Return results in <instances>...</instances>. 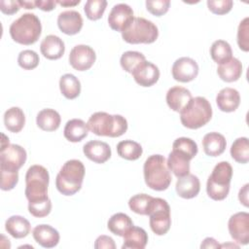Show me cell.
Here are the masks:
<instances>
[{
	"label": "cell",
	"instance_id": "obj_29",
	"mask_svg": "<svg viewBox=\"0 0 249 249\" xmlns=\"http://www.w3.org/2000/svg\"><path fill=\"white\" fill-rule=\"evenodd\" d=\"M61 122L60 115L53 109L47 108L41 110L36 117L37 125L44 131H54L59 127Z\"/></svg>",
	"mask_w": 249,
	"mask_h": 249
},
{
	"label": "cell",
	"instance_id": "obj_44",
	"mask_svg": "<svg viewBox=\"0 0 249 249\" xmlns=\"http://www.w3.org/2000/svg\"><path fill=\"white\" fill-rule=\"evenodd\" d=\"M231 0H208L207 7L209 11L215 15H226L232 8Z\"/></svg>",
	"mask_w": 249,
	"mask_h": 249
},
{
	"label": "cell",
	"instance_id": "obj_39",
	"mask_svg": "<svg viewBox=\"0 0 249 249\" xmlns=\"http://www.w3.org/2000/svg\"><path fill=\"white\" fill-rule=\"evenodd\" d=\"M172 150L179 151L186 156H188L191 160L196 157L197 154V145L196 143L188 137H179L175 139L172 144Z\"/></svg>",
	"mask_w": 249,
	"mask_h": 249
},
{
	"label": "cell",
	"instance_id": "obj_17",
	"mask_svg": "<svg viewBox=\"0 0 249 249\" xmlns=\"http://www.w3.org/2000/svg\"><path fill=\"white\" fill-rule=\"evenodd\" d=\"M85 156L95 163H104L111 158V148L103 141L91 140L83 147Z\"/></svg>",
	"mask_w": 249,
	"mask_h": 249
},
{
	"label": "cell",
	"instance_id": "obj_31",
	"mask_svg": "<svg viewBox=\"0 0 249 249\" xmlns=\"http://www.w3.org/2000/svg\"><path fill=\"white\" fill-rule=\"evenodd\" d=\"M59 89L65 98L75 99L81 93V83L76 76L67 73L60 77Z\"/></svg>",
	"mask_w": 249,
	"mask_h": 249
},
{
	"label": "cell",
	"instance_id": "obj_20",
	"mask_svg": "<svg viewBox=\"0 0 249 249\" xmlns=\"http://www.w3.org/2000/svg\"><path fill=\"white\" fill-rule=\"evenodd\" d=\"M192 98L193 96L191 91L188 89L179 86L170 88L166 92V103L168 107L179 113Z\"/></svg>",
	"mask_w": 249,
	"mask_h": 249
},
{
	"label": "cell",
	"instance_id": "obj_32",
	"mask_svg": "<svg viewBox=\"0 0 249 249\" xmlns=\"http://www.w3.org/2000/svg\"><path fill=\"white\" fill-rule=\"evenodd\" d=\"M133 226L132 220L130 217L124 213L119 212L114 215H112L107 223L108 230L118 235V236H124V233Z\"/></svg>",
	"mask_w": 249,
	"mask_h": 249
},
{
	"label": "cell",
	"instance_id": "obj_25",
	"mask_svg": "<svg viewBox=\"0 0 249 249\" xmlns=\"http://www.w3.org/2000/svg\"><path fill=\"white\" fill-rule=\"evenodd\" d=\"M123 249H144L148 242V234L142 228L132 226L123 236Z\"/></svg>",
	"mask_w": 249,
	"mask_h": 249
},
{
	"label": "cell",
	"instance_id": "obj_19",
	"mask_svg": "<svg viewBox=\"0 0 249 249\" xmlns=\"http://www.w3.org/2000/svg\"><path fill=\"white\" fill-rule=\"evenodd\" d=\"M176 193L183 198L196 197L200 190V182L197 176L194 174H187L183 177H179L175 185Z\"/></svg>",
	"mask_w": 249,
	"mask_h": 249
},
{
	"label": "cell",
	"instance_id": "obj_37",
	"mask_svg": "<svg viewBox=\"0 0 249 249\" xmlns=\"http://www.w3.org/2000/svg\"><path fill=\"white\" fill-rule=\"evenodd\" d=\"M145 60L146 57L143 53L135 51H127L122 54L120 63L124 71L131 74L132 71Z\"/></svg>",
	"mask_w": 249,
	"mask_h": 249
},
{
	"label": "cell",
	"instance_id": "obj_46",
	"mask_svg": "<svg viewBox=\"0 0 249 249\" xmlns=\"http://www.w3.org/2000/svg\"><path fill=\"white\" fill-rule=\"evenodd\" d=\"M20 9V6L18 1L14 0H1L0 1V10L3 14L14 15Z\"/></svg>",
	"mask_w": 249,
	"mask_h": 249
},
{
	"label": "cell",
	"instance_id": "obj_36",
	"mask_svg": "<svg viewBox=\"0 0 249 249\" xmlns=\"http://www.w3.org/2000/svg\"><path fill=\"white\" fill-rule=\"evenodd\" d=\"M153 199L154 197L147 194H138L129 198L128 206L136 214L148 215Z\"/></svg>",
	"mask_w": 249,
	"mask_h": 249
},
{
	"label": "cell",
	"instance_id": "obj_6",
	"mask_svg": "<svg viewBox=\"0 0 249 249\" xmlns=\"http://www.w3.org/2000/svg\"><path fill=\"white\" fill-rule=\"evenodd\" d=\"M232 178V167L228 161L217 163L206 183V192L213 200L225 199L230 192V185Z\"/></svg>",
	"mask_w": 249,
	"mask_h": 249
},
{
	"label": "cell",
	"instance_id": "obj_42",
	"mask_svg": "<svg viewBox=\"0 0 249 249\" xmlns=\"http://www.w3.org/2000/svg\"><path fill=\"white\" fill-rule=\"evenodd\" d=\"M237 45L243 52L249 51V18H244L237 28Z\"/></svg>",
	"mask_w": 249,
	"mask_h": 249
},
{
	"label": "cell",
	"instance_id": "obj_22",
	"mask_svg": "<svg viewBox=\"0 0 249 249\" xmlns=\"http://www.w3.org/2000/svg\"><path fill=\"white\" fill-rule=\"evenodd\" d=\"M216 103L218 108L223 112L235 111L240 103L239 92L232 88L222 89L216 96Z\"/></svg>",
	"mask_w": 249,
	"mask_h": 249
},
{
	"label": "cell",
	"instance_id": "obj_14",
	"mask_svg": "<svg viewBox=\"0 0 249 249\" xmlns=\"http://www.w3.org/2000/svg\"><path fill=\"white\" fill-rule=\"evenodd\" d=\"M133 18L132 8L127 4L120 3L113 6L111 9L108 16V23L113 30L123 32L131 22Z\"/></svg>",
	"mask_w": 249,
	"mask_h": 249
},
{
	"label": "cell",
	"instance_id": "obj_23",
	"mask_svg": "<svg viewBox=\"0 0 249 249\" xmlns=\"http://www.w3.org/2000/svg\"><path fill=\"white\" fill-rule=\"evenodd\" d=\"M190 160L191 159L185 154L172 150L168 155L166 163L169 170L179 178L190 173Z\"/></svg>",
	"mask_w": 249,
	"mask_h": 249
},
{
	"label": "cell",
	"instance_id": "obj_35",
	"mask_svg": "<svg viewBox=\"0 0 249 249\" xmlns=\"http://www.w3.org/2000/svg\"><path fill=\"white\" fill-rule=\"evenodd\" d=\"M231 156L238 163L249 161V141L247 137L236 138L231 147Z\"/></svg>",
	"mask_w": 249,
	"mask_h": 249
},
{
	"label": "cell",
	"instance_id": "obj_2",
	"mask_svg": "<svg viewBox=\"0 0 249 249\" xmlns=\"http://www.w3.org/2000/svg\"><path fill=\"white\" fill-rule=\"evenodd\" d=\"M87 124L89 130L98 136L119 137L127 130V121L124 117L110 115L106 112L93 113Z\"/></svg>",
	"mask_w": 249,
	"mask_h": 249
},
{
	"label": "cell",
	"instance_id": "obj_33",
	"mask_svg": "<svg viewBox=\"0 0 249 249\" xmlns=\"http://www.w3.org/2000/svg\"><path fill=\"white\" fill-rule=\"evenodd\" d=\"M117 153L121 158L124 160H136L141 157L143 149L139 143L127 139L118 143Z\"/></svg>",
	"mask_w": 249,
	"mask_h": 249
},
{
	"label": "cell",
	"instance_id": "obj_49",
	"mask_svg": "<svg viewBox=\"0 0 249 249\" xmlns=\"http://www.w3.org/2000/svg\"><path fill=\"white\" fill-rule=\"evenodd\" d=\"M248 187L249 184H245L238 193V199L240 201V203H242L245 207H248L249 203H248Z\"/></svg>",
	"mask_w": 249,
	"mask_h": 249
},
{
	"label": "cell",
	"instance_id": "obj_24",
	"mask_svg": "<svg viewBox=\"0 0 249 249\" xmlns=\"http://www.w3.org/2000/svg\"><path fill=\"white\" fill-rule=\"evenodd\" d=\"M226 138L219 132H209L203 136V151L209 157H218L222 155L226 149Z\"/></svg>",
	"mask_w": 249,
	"mask_h": 249
},
{
	"label": "cell",
	"instance_id": "obj_30",
	"mask_svg": "<svg viewBox=\"0 0 249 249\" xmlns=\"http://www.w3.org/2000/svg\"><path fill=\"white\" fill-rule=\"evenodd\" d=\"M25 124V116L19 107H11L4 114V124L6 128L14 133L19 132Z\"/></svg>",
	"mask_w": 249,
	"mask_h": 249
},
{
	"label": "cell",
	"instance_id": "obj_13",
	"mask_svg": "<svg viewBox=\"0 0 249 249\" xmlns=\"http://www.w3.org/2000/svg\"><path fill=\"white\" fill-rule=\"evenodd\" d=\"M171 73L174 80L181 83H188L196 78L198 74V65L195 59L183 56L174 61Z\"/></svg>",
	"mask_w": 249,
	"mask_h": 249
},
{
	"label": "cell",
	"instance_id": "obj_47",
	"mask_svg": "<svg viewBox=\"0 0 249 249\" xmlns=\"http://www.w3.org/2000/svg\"><path fill=\"white\" fill-rule=\"evenodd\" d=\"M94 248L95 249H102V248L115 249L116 248V244H115V242H114L112 237H110L108 235H99L95 239Z\"/></svg>",
	"mask_w": 249,
	"mask_h": 249
},
{
	"label": "cell",
	"instance_id": "obj_48",
	"mask_svg": "<svg viewBox=\"0 0 249 249\" xmlns=\"http://www.w3.org/2000/svg\"><path fill=\"white\" fill-rule=\"evenodd\" d=\"M55 4H56L55 1H53V0H36L35 1L36 7L45 12H50L53 10L55 7Z\"/></svg>",
	"mask_w": 249,
	"mask_h": 249
},
{
	"label": "cell",
	"instance_id": "obj_52",
	"mask_svg": "<svg viewBox=\"0 0 249 249\" xmlns=\"http://www.w3.org/2000/svg\"><path fill=\"white\" fill-rule=\"evenodd\" d=\"M56 4H59L63 7H68V6H76L80 3V0H76V1H55Z\"/></svg>",
	"mask_w": 249,
	"mask_h": 249
},
{
	"label": "cell",
	"instance_id": "obj_40",
	"mask_svg": "<svg viewBox=\"0 0 249 249\" xmlns=\"http://www.w3.org/2000/svg\"><path fill=\"white\" fill-rule=\"evenodd\" d=\"M40 58L36 52L32 50L21 51L18 57V65L24 70H32L39 64Z\"/></svg>",
	"mask_w": 249,
	"mask_h": 249
},
{
	"label": "cell",
	"instance_id": "obj_5",
	"mask_svg": "<svg viewBox=\"0 0 249 249\" xmlns=\"http://www.w3.org/2000/svg\"><path fill=\"white\" fill-rule=\"evenodd\" d=\"M212 117L209 101L203 96L193 97L180 112L182 124L190 129H196L205 125Z\"/></svg>",
	"mask_w": 249,
	"mask_h": 249
},
{
	"label": "cell",
	"instance_id": "obj_28",
	"mask_svg": "<svg viewBox=\"0 0 249 249\" xmlns=\"http://www.w3.org/2000/svg\"><path fill=\"white\" fill-rule=\"evenodd\" d=\"M5 229L9 234L15 238H23L28 235L31 226L28 220L19 215H14L7 219Z\"/></svg>",
	"mask_w": 249,
	"mask_h": 249
},
{
	"label": "cell",
	"instance_id": "obj_45",
	"mask_svg": "<svg viewBox=\"0 0 249 249\" xmlns=\"http://www.w3.org/2000/svg\"><path fill=\"white\" fill-rule=\"evenodd\" d=\"M18 181V171H5L1 170V185L0 188L3 191L13 190Z\"/></svg>",
	"mask_w": 249,
	"mask_h": 249
},
{
	"label": "cell",
	"instance_id": "obj_4",
	"mask_svg": "<svg viewBox=\"0 0 249 249\" xmlns=\"http://www.w3.org/2000/svg\"><path fill=\"white\" fill-rule=\"evenodd\" d=\"M9 31L15 42L28 46L37 42L42 32V25L35 14L25 13L13 21Z\"/></svg>",
	"mask_w": 249,
	"mask_h": 249
},
{
	"label": "cell",
	"instance_id": "obj_8",
	"mask_svg": "<svg viewBox=\"0 0 249 249\" xmlns=\"http://www.w3.org/2000/svg\"><path fill=\"white\" fill-rule=\"evenodd\" d=\"M159 36L157 25L144 18H133L128 26L122 32L124 41L128 44H151Z\"/></svg>",
	"mask_w": 249,
	"mask_h": 249
},
{
	"label": "cell",
	"instance_id": "obj_34",
	"mask_svg": "<svg viewBox=\"0 0 249 249\" xmlns=\"http://www.w3.org/2000/svg\"><path fill=\"white\" fill-rule=\"evenodd\" d=\"M232 51L231 45L224 40H217L213 42L210 48V55L216 63H224L232 57Z\"/></svg>",
	"mask_w": 249,
	"mask_h": 249
},
{
	"label": "cell",
	"instance_id": "obj_27",
	"mask_svg": "<svg viewBox=\"0 0 249 249\" xmlns=\"http://www.w3.org/2000/svg\"><path fill=\"white\" fill-rule=\"evenodd\" d=\"M89 133L88 124L81 119H72L68 121L63 129L64 137L70 142H80Z\"/></svg>",
	"mask_w": 249,
	"mask_h": 249
},
{
	"label": "cell",
	"instance_id": "obj_3",
	"mask_svg": "<svg viewBox=\"0 0 249 249\" xmlns=\"http://www.w3.org/2000/svg\"><path fill=\"white\" fill-rule=\"evenodd\" d=\"M144 180L146 185L155 191H164L171 183V175L166 160L161 155H152L144 162Z\"/></svg>",
	"mask_w": 249,
	"mask_h": 249
},
{
	"label": "cell",
	"instance_id": "obj_1",
	"mask_svg": "<svg viewBox=\"0 0 249 249\" xmlns=\"http://www.w3.org/2000/svg\"><path fill=\"white\" fill-rule=\"evenodd\" d=\"M84 177V163L79 160H69L56 175L55 187L63 196H73L81 190Z\"/></svg>",
	"mask_w": 249,
	"mask_h": 249
},
{
	"label": "cell",
	"instance_id": "obj_15",
	"mask_svg": "<svg viewBox=\"0 0 249 249\" xmlns=\"http://www.w3.org/2000/svg\"><path fill=\"white\" fill-rule=\"evenodd\" d=\"M131 74L134 81L145 88L155 85L160 78V70L158 66L147 60L140 63Z\"/></svg>",
	"mask_w": 249,
	"mask_h": 249
},
{
	"label": "cell",
	"instance_id": "obj_38",
	"mask_svg": "<svg viewBox=\"0 0 249 249\" xmlns=\"http://www.w3.org/2000/svg\"><path fill=\"white\" fill-rule=\"evenodd\" d=\"M107 6L105 0H88L84 6L87 18L90 20H97L102 18Z\"/></svg>",
	"mask_w": 249,
	"mask_h": 249
},
{
	"label": "cell",
	"instance_id": "obj_10",
	"mask_svg": "<svg viewBox=\"0 0 249 249\" xmlns=\"http://www.w3.org/2000/svg\"><path fill=\"white\" fill-rule=\"evenodd\" d=\"M26 151L19 145L8 144L0 150V170L16 172L26 161Z\"/></svg>",
	"mask_w": 249,
	"mask_h": 249
},
{
	"label": "cell",
	"instance_id": "obj_26",
	"mask_svg": "<svg viewBox=\"0 0 249 249\" xmlns=\"http://www.w3.org/2000/svg\"><path fill=\"white\" fill-rule=\"evenodd\" d=\"M217 73L221 80L227 83L235 82L242 74V64L239 59L231 57L230 60L219 64Z\"/></svg>",
	"mask_w": 249,
	"mask_h": 249
},
{
	"label": "cell",
	"instance_id": "obj_9",
	"mask_svg": "<svg viewBox=\"0 0 249 249\" xmlns=\"http://www.w3.org/2000/svg\"><path fill=\"white\" fill-rule=\"evenodd\" d=\"M148 216L150 217V228L154 233L163 235L169 231L171 226L170 207L165 199L154 197Z\"/></svg>",
	"mask_w": 249,
	"mask_h": 249
},
{
	"label": "cell",
	"instance_id": "obj_21",
	"mask_svg": "<svg viewBox=\"0 0 249 249\" xmlns=\"http://www.w3.org/2000/svg\"><path fill=\"white\" fill-rule=\"evenodd\" d=\"M40 51L46 58L50 60H55L63 55L65 52V46L63 41L58 36L48 35L41 42Z\"/></svg>",
	"mask_w": 249,
	"mask_h": 249
},
{
	"label": "cell",
	"instance_id": "obj_43",
	"mask_svg": "<svg viewBox=\"0 0 249 249\" xmlns=\"http://www.w3.org/2000/svg\"><path fill=\"white\" fill-rule=\"evenodd\" d=\"M170 6L169 0H148L146 1V9L149 13L156 17H160L167 13Z\"/></svg>",
	"mask_w": 249,
	"mask_h": 249
},
{
	"label": "cell",
	"instance_id": "obj_41",
	"mask_svg": "<svg viewBox=\"0 0 249 249\" xmlns=\"http://www.w3.org/2000/svg\"><path fill=\"white\" fill-rule=\"evenodd\" d=\"M52 210V201L50 198L28 202L29 213L36 218H43L48 216Z\"/></svg>",
	"mask_w": 249,
	"mask_h": 249
},
{
	"label": "cell",
	"instance_id": "obj_51",
	"mask_svg": "<svg viewBox=\"0 0 249 249\" xmlns=\"http://www.w3.org/2000/svg\"><path fill=\"white\" fill-rule=\"evenodd\" d=\"M20 8H24V9H35L36 5H35V1H18Z\"/></svg>",
	"mask_w": 249,
	"mask_h": 249
},
{
	"label": "cell",
	"instance_id": "obj_7",
	"mask_svg": "<svg viewBox=\"0 0 249 249\" xmlns=\"http://www.w3.org/2000/svg\"><path fill=\"white\" fill-rule=\"evenodd\" d=\"M50 175L48 170L39 164L31 165L25 174V196L28 202L49 198L48 186Z\"/></svg>",
	"mask_w": 249,
	"mask_h": 249
},
{
	"label": "cell",
	"instance_id": "obj_18",
	"mask_svg": "<svg viewBox=\"0 0 249 249\" xmlns=\"http://www.w3.org/2000/svg\"><path fill=\"white\" fill-rule=\"evenodd\" d=\"M34 240L44 248H53L59 242V232L50 225H38L33 229Z\"/></svg>",
	"mask_w": 249,
	"mask_h": 249
},
{
	"label": "cell",
	"instance_id": "obj_16",
	"mask_svg": "<svg viewBox=\"0 0 249 249\" xmlns=\"http://www.w3.org/2000/svg\"><path fill=\"white\" fill-rule=\"evenodd\" d=\"M57 25L64 34L75 35L79 33L83 27V18L77 11H64L57 17Z\"/></svg>",
	"mask_w": 249,
	"mask_h": 249
},
{
	"label": "cell",
	"instance_id": "obj_50",
	"mask_svg": "<svg viewBox=\"0 0 249 249\" xmlns=\"http://www.w3.org/2000/svg\"><path fill=\"white\" fill-rule=\"evenodd\" d=\"M200 248H221V244L213 237H206L200 244Z\"/></svg>",
	"mask_w": 249,
	"mask_h": 249
},
{
	"label": "cell",
	"instance_id": "obj_12",
	"mask_svg": "<svg viewBox=\"0 0 249 249\" xmlns=\"http://www.w3.org/2000/svg\"><path fill=\"white\" fill-rule=\"evenodd\" d=\"M95 59V52L88 45H77L69 53V63L77 71L89 70Z\"/></svg>",
	"mask_w": 249,
	"mask_h": 249
},
{
	"label": "cell",
	"instance_id": "obj_11",
	"mask_svg": "<svg viewBox=\"0 0 249 249\" xmlns=\"http://www.w3.org/2000/svg\"><path fill=\"white\" fill-rule=\"evenodd\" d=\"M229 232L231 238L241 244L249 242V214L247 212H237L231 216L228 223Z\"/></svg>",
	"mask_w": 249,
	"mask_h": 249
}]
</instances>
